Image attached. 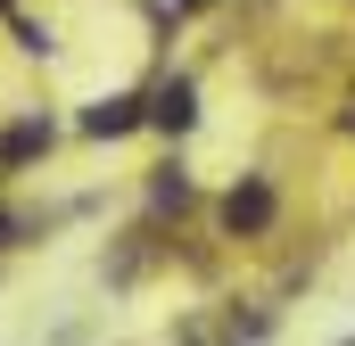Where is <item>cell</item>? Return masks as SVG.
<instances>
[{"label":"cell","instance_id":"cell-1","mask_svg":"<svg viewBox=\"0 0 355 346\" xmlns=\"http://www.w3.org/2000/svg\"><path fill=\"white\" fill-rule=\"evenodd\" d=\"M265 223H272V190L257 181V173L232 181V198H223V231H232V239H257Z\"/></svg>","mask_w":355,"mask_h":346},{"label":"cell","instance_id":"cell-4","mask_svg":"<svg viewBox=\"0 0 355 346\" xmlns=\"http://www.w3.org/2000/svg\"><path fill=\"white\" fill-rule=\"evenodd\" d=\"M42 149H50V116H25V124L0 132V165H25V157H42Z\"/></svg>","mask_w":355,"mask_h":346},{"label":"cell","instance_id":"cell-3","mask_svg":"<svg viewBox=\"0 0 355 346\" xmlns=\"http://www.w3.org/2000/svg\"><path fill=\"white\" fill-rule=\"evenodd\" d=\"M83 132L91 140H124V132H141V99H99L83 116Z\"/></svg>","mask_w":355,"mask_h":346},{"label":"cell","instance_id":"cell-2","mask_svg":"<svg viewBox=\"0 0 355 346\" xmlns=\"http://www.w3.org/2000/svg\"><path fill=\"white\" fill-rule=\"evenodd\" d=\"M141 124H157V132H190V124H198V83H182V75H174V83L141 107Z\"/></svg>","mask_w":355,"mask_h":346},{"label":"cell","instance_id":"cell-6","mask_svg":"<svg viewBox=\"0 0 355 346\" xmlns=\"http://www.w3.org/2000/svg\"><path fill=\"white\" fill-rule=\"evenodd\" d=\"M182 8H207V0H182Z\"/></svg>","mask_w":355,"mask_h":346},{"label":"cell","instance_id":"cell-5","mask_svg":"<svg viewBox=\"0 0 355 346\" xmlns=\"http://www.w3.org/2000/svg\"><path fill=\"white\" fill-rule=\"evenodd\" d=\"M149 198H157V206H182V198H190V181H182V165H166V173H157V181H149Z\"/></svg>","mask_w":355,"mask_h":346},{"label":"cell","instance_id":"cell-7","mask_svg":"<svg viewBox=\"0 0 355 346\" xmlns=\"http://www.w3.org/2000/svg\"><path fill=\"white\" fill-rule=\"evenodd\" d=\"M331 346H355V338H331Z\"/></svg>","mask_w":355,"mask_h":346}]
</instances>
